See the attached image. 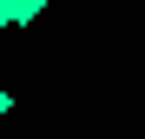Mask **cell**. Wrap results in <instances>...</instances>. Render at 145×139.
<instances>
[{
	"mask_svg": "<svg viewBox=\"0 0 145 139\" xmlns=\"http://www.w3.org/2000/svg\"><path fill=\"white\" fill-rule=\"evenodd\" d=\"M40 0H0V20H33Z\"/></svg>",
	"mask_w": 145,
	"mask_h": 139,
	"instance_id": "1",
	"label": "cell"
},
{
	"mask_svg": "<svg viewBox=\"0 0 145 139\" xmlns=\"http://www.w3.org/2000/svg\"><path fill=\"white\" fill-rule=\"evenodd\" d=\"M7 113H13V93H7V86H0V119H7Z\"/></svg>",
	"mask_w": 145,
	"mask_h": 139,
	"instance_id": "2",
	"label": "cell"
}]
</instances>
